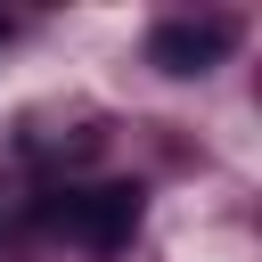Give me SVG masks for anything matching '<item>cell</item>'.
I'll use <instances>...</instances> for the list:
<instances>
[{
  "label": "cell",
  "mask_w": 262,
  "mask_h": 262,
  "mask_svg": "<svg viewBox=\"0 0 262 262\" xmlns=\"http://www.w3.org/2000/svg\"><path fill=\"white\" fill-rule=\"evenodd\" d=\"M0 41H8V16H0Z\"/></svg>",
  "instance_id": "cell-3"
},
{
  "label": "cell",
  "mask_w": 262,
  "mask_h": 262,
  "mask_svg": "<svg viewBox=\"0 0 262 262\" xmlns=\"http://www.w3.org/2000/svg\"><path fill=\"white\" fill-rule=\"evenodd\" d=\"M229 57V25L221 16H172V25H156L147 33V66H164V74H213Z\"/></svg>",
  "instance_id": "cell-2"
},
{
  "label": "cell",
  "mask_w": 262,
  "mask_h": 262,
  "mask_svg": "<svg viewBox=\"0 0 262 262\" xmlns=\"http://www.w3.org/2000/svg\"><path fill=\"white\" fill-rule=\"evenodd\" d=\"M139 205H147L139 180H98V188H66V196H49L41 221L66 229V237H82L90 254H123L131 229H139Z\"/></svg>",
  "instance_id": "cell-1"
}]
</instances>
